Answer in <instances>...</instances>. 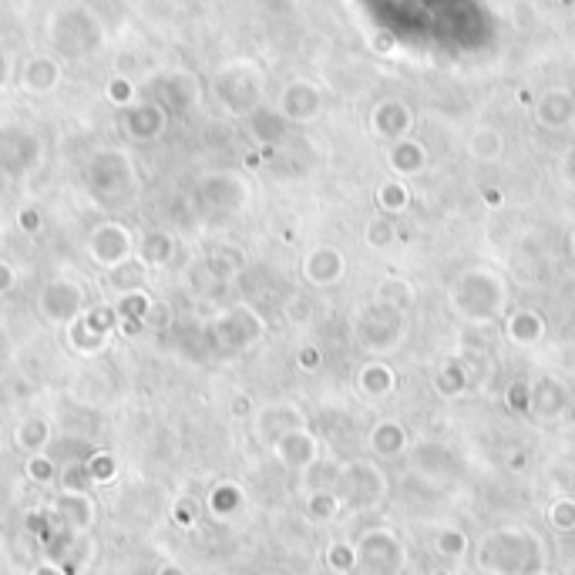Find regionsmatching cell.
<instances>
[{
    "instance_id": "7a4b0ae2",
    "label": "cell",
    "mask_w": 575,
    "mask_h": 575,
    "mask_svg": "<svg viewBox=\"0 0 575 575\" xmlns=\"http://www.w3.org/2000/svg\"><path fill=\"white\" fill-rule=\"evenodd\" d=\"M438 549L444 555H461V552H465V535H461V532H441L438 535Z\"/></svg>"
},
{
    "instance_id": "6da1fadb",
    "label": "cell",
    "mask_w": 575,
    "mask_h": 575,
    "mask_svg": "<svg viewBox=\"0 0 575 575\" xmlns=\"http://www.w3.org/2000/svg\"><path fill=\"white\" fill-rule=\"evenodd\" d=\"M549 515H552L555 528H562V532L575 528V502H555Z\"/></svg>"
},
{
    "instance_id": "3957f363",
    "label": "cell",
    "mask_w": 575,
    "mask_h": 575,
    "mask_svg": "<svg viewBox=\"0 0 575 575\" xmlns=\"http://www.w3.org/2000/svg\"><path fill=\"white\" fill-rule=\"evenodd\" d=\"M434 575H448V572H434Z\"/></svg>"
}]
</instances>
